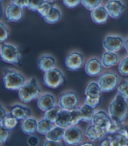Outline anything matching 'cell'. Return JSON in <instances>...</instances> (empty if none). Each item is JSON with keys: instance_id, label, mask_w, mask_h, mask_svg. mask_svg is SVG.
<instances>
[{"instance_id": "1", "label": "cell", "mask_w": 128, "mask_h": 146, "mask_svg": "<svg viewBox=\"0 0 128 146\" xmlns=\"http://www.w3.org/2000/svg\"><path fill=\"white\" fill-rule=\"evenodd\" d=\"M109 115L113 121L123 124L128 116V103L126 99L118 93L111 102L108 109Z\"/></svg>"}, {"instance_id": "2", "label": "cell", "mask_w": 128, "mask_h": 146, "mask_svg": "<svg viewBox=\"0 0 128 146\" xmlns=\"http://www.w3.org/2000/svg\"><path fill=\"white\" fill-rule=\"evenodd\" d=\"M40 93L41 89L36 79L32 78L19 89L18 96L21 102L27 104L38 98Z\"/></svg>"}, {"instance_id": "3", "label": "cell", "mask_w": 128, "mask_h": 146, "mask_svg": "<svg viewBox=\"0 0 128 146\" xmlns=\"http://www.w3.org/2000/svg\"><path fill=\"white\" fill-rule=\"evenodd\" d=\"M3 83L5 88L10 91H18L25 83V78L21 73L11 69L3 71Z\"/></svg>"}, {"instance_id": "4", "label": "cell", "mask_w": 128, "mask_h": 146, "mask_svg": "<svg viewBox=\"0 0 128 146\" xmlns=\"http://www.w3.org/2000/svg\"><path fill=\"white\" fill-rule=\"evenodd\" d=\"M44 84L51 89H56L65 82V78L60 69L54 68L44 72L43 77Z\"/></svg>"}, {"instance_id": "5", "label": "cell", "mask_w": 128, "mask_h": 146, "mask_svg": "<svg viewBox=\"0 0 128 146\" xmlns=\"http://www.w3.org/2000/svg\"><path fill=\"white\" fill-rule=\"evenodd\" d=\"M1 57L2 61L8 64H19L21 62L20 52L17 48L11 44H1Z\"/></svg>"}, {"instance_id": "6", "label": "cell", "mask_w": 128, "mask_h": 146, "mask_svg": "<svg viewBox=\"0 0 128 146\" xmlns=\"http://www.w3.org/2000/svg\"><path fill=\"white\" fill-rule=\"evenodd\" d=\"M97 82L103 92H111L117 86L119 78L116 73L107 72L100 76Z\"/></svg>"}, {"instance_id": "7", "label": "cell", "mask_w": 128, "mask_h": 146, "mask_svg": "<svg viewBox=\"0 0 128 146\" xmlns=\"http://www.w3.org/2000/svg\"><path fill=\"white\" fill-rule=\"evenodd\" d=\"M80 102L78 96L73 91H67L62 94L58 100V105L62 109L71 111L77 108Z\"/></svg>"}, {"instance_id": "8", "label": "cell", "mask_w": 128, "mask_h": 146, "mask_svg": "<svg viewBox=\"0 0 128 146\" xmlns=\"http://www.w3.org/2000/svg\"><path fill=\"white\" fill-rule=\"evenodd\" d=\"M83 138L81 129L75 125H71L65 130L63 140L68 145H78L80 144Z\"/></svg>"}, {"instance_id": "9", "label": "cell", "mask_w": 128, "mask_h": 146, "mask_svg": "<svg viewBox=\"0 0 128 146\" xmlns=\"http://www.w3.org/2000/svg\"><path fill=\"white\" fill-rule=\"evenodd\" d=\"M84 63V56L81 53L74 51L68 54L65 59V65L68 70L76 71L80 69Z\"/></svg>"}, {"instance_id": "10", "label": "cell", "mask_w": 128, "mask_h": 146, "mask_svg": "<svg viewBox=\"0 0 128 146\" xmlns=\"http://www.w3.org/2000/svg\"><path fill=\"white\" fill-rule=\"evenodd\" d=\"M124 44V39L121 36H108L103 41V46L107 51L115 52L119 51Z\"/></svg>"}, {"instance_id": "11", "label": "cell", "mask_w": 128, "mask_h": 146, "mask_svg": "<svg viewBox=\"0 0 128 146\" xmlns=\"http://www.w3.org/2000/svg\"><path fill=\"white\" fill-rule=\"evenodd\" d=\"M108 14L113 19H118L125 9V6L120 0H109L106 7Z\"/></svg>"}, {"instance_id": "12", "label": "cell", "mask_w": 128, "mask_h": 146, "mask_svg": "<svg viewBox=\"0 0 128 146\" xmlns=\"http://www.w3.org/2000/svg\"><path fill=\"white\" fill-rule=\"evenodd\" d=\"M23 8L20 6L11 4L6 9L5 16L8 21L11 22H18L21 20L23 16Z\"/></svg>"}, {"instance_id": "13", "label": "cell", "mask_w": 128, "mask_h": 146, "mask_svg": "<svg viewBox=\"0 0 128 146\" xmlns=\"http://www.w3.org/2000/svg\"><path fill=\"white\" fill-rule=\"evenodd\" d=\"M73 117L71 111L61 109L55 122L56 125L65 129L73 125Z\"/></svg>"}, {"instance_id": "14", "label": "cell", "mask_w": 128, "mask_h": 146, "mask_svg": "<svg viewBox=\"0 0 128 146\" xmlns=\"http://www.w3.org/2000/svg\"><path fill=\"white\" fill-rule=\"evenodd\" d=\"M106 134V132L103 128L93 124L88 126L86 130V137L93 141L101 140L104 137Z\"/></svg>"}, {"instance_id": "15", "label": "cell", "mask_w": 128, "mask_h": 146, "mask_svg": "<svg viewBox=\"0 0 128 146\" xmlns=\"http://www.w3.org/2000/svg\"><path fill=\"white\" fill-rule=\"evenodd\" d=\"M102 63L98 59H90L86 62L85 65V72L91 77H94L100 74L102 70Z\"/></svg>"}, {"instance_id": "16", "label": "cell", "mask_w": 128, "mask_h": 146, "mask_svg": "<svg viewBox=\"0 0 128 146\" xmlns=\"http://www.w3.org/2000/svg\"><path fill=\"white\" fill-rule=\"evenodd\" d=\"M107 11L106 8L103 6H98L96 8H95L91 11V16L92 20L94 23L98 25L103 24L106 23L109 16Z\"/></svg>"}, {"instance_id": "17", "label": "cell", "mask_w": 128, "mask_h": 146, "mask_svg": "<svg viewBox=\"0 0 128 146\" xmlns=\"http://www.w3.org/2000/svg\"><path fill=\"white\" fill-rule=\"evenodd\" d=\"M38 107L42 111H46L53 108L55 104V99L54 96L50 93H46L38 98Z\"/></svg>"}, {"instance_id": "18", "label": "cell", "mask_w": 128, "mask_h": 146, "mask_svg": "<svg viewBox=\"0 0 128 146\" xmlns=\"http://www.w3.org/2000/svg\"><path fill=\"white\" fill-rule=\"evenodd\" d=\"M56 60L52 56L44 54L38 59V66L41 71L44 72H47L54 68Z\"/></svg>"}, {"instance_id": "19", "label": "cell", "mask_w": 128, "mask_h": 146, "mask_svg": "<svg viewBox=\"0 0 128 146\" xmlns=\"http://www.w3.org/2000/svg\"><path fill=\"white\" fill-rule=\"evenodd\" d=\"M31 110L28 108L21 104H16L11 108L10 114L18 119V121L25 120L29 117Z\"/></svg>"}, {"instance_id": "20", "label": "cell", "mask_w": 128, "mask_h": 146, "mask_svg": "<svg viewBox=\"0 0 128 146\" xmlns=\"http://www.w3.org/2000/svg\"><path fill=\"white\" fill-rule=\"evenodd\" d=\"M111 121L109 115H107L103 111H99L95 112L94 117L92 121V124L105 129L108 123Z\"/></svg>"}, {"instance_id": "21", "label": "cell", "mask_w": 128, "mask_h": 146, "mask_svg": "<svg viewBox=\"0 0 128 146\" xmlns=\"http://www.w3.org/2000/svg\"><path fill=\"white\" fill-rule=\"evenodd\" d=\"M38 122L34 118L28 117L25 119L21 125L22 131L28 135L33 134L38 130Z\"/></svg>"}, {"instance_id": "22", "label": "cell", "mask_w": 128, "mask_h": 146, "mask_svg": "<svg viewBox=\"0 0 128 146\" xmlns=\"http://www.w3.org/2000/svg\"><path fill=\"white\" fill-rule=\"evenodd\" d=\"M119 61V57L114 52L107 51L103 54L101 63L106 68H109L116 66Z\"/></svg>"}, {"instance_id": "23", "label": "cell", "mask_w": 128, "mask_h": 146, "mask_svg": "<svg viewBox=\"0 0 128 146\" xmlns=\"http://www.w3.org/2000/svg\"><path fill=\"white\" fill-rule=\"evenodd\" d=\"M94 109V108L85 103L83 106H82L80 109V114L81 121L86 122H92L95 114Z\"/></svg>"}, {"instance_id": "24", "label": "cell", "mask_w": 128, "mask_h": 146, "mask_svg": "<svg viewBox=\"0 0 128 146\" xmlns=\"http://www.w3.org/2000/svg\"><path fill=\"white\" fill-rule=\"evenodd\" d=\"M110 145H128V132L126 129H121L114 136Z\"/></svg>"}, {"instance_id": "25", "label": "cell", "mask_w": 128, "mask_h": 146, "mask_svg": "<svg viewBox=\"0 0 128 146\" xmlns=\"http://www.w3.org/2000/svg\"><path fill=\"white\" fill-rule=\"evenodd\" d=\"M101 92H103L98 82L93 81L89 84L85 91V95L91 98H100Z\"/></svg>"}, {"instance_id": "26", "label": "cell", "mask_w": 128, "mask_h": 146, "mask_svg": "<svg viewBox=\"0 0 128 146\" xmlns=\"http://www.w3.org/2000/svg\"><path fill=\"white\" fill-rule=\"evenodd\" d=\"M65 129L60 126H56L49 131L46 134V137L48 140H52L54 141H60L63 139Z\"/></svg>"}, {"instance_id": "27", "label": "cell", "mask_w": 128, "mask_h": 146, "mask_svg": "<svg viewBox=\"0 0 128 146\" xmlns=\"http://www.w3.org/2000/svg\"><path fill=\"white\" fill-rule=\"evenodd\" d=\"M54 122L48 120V119L44 118L38 122V133L42 135H46L51 129L54 127Z\"/></svg>"}, {"instance_id": "28", "label": "cell", "mask_w": 128, "mask_h": 146, "mask_svg": "<svg viewBox=\"0 0 128 146\" xmlns=\"http://www.w3.org/2000/svg\"><path fill=\"white\" fill-rule=\"evenodd\" d=\"M61 12L57 8L54 7L51 12L43 18L44 21L48 24H55L60 20Z\"/></svg>"}, {"instance_id": "29", "label": "cell", "mask_w": 128, "mask_h": 146, "mask_svg": "<svg viewBox=\"0 0 128 146\" xmlns=\"http://www.w3.org/2000/svg\"><path fill=\"white\" fill-rule=\"evenodd\" d=\"M18 120L14 116L8 115L6 117L3 119V121L0 122V125H3L6 128L9 130H13L14 129L18 124Z\"/></svg>"}, {"instance_id": "30", "label": "cell", "mask_w": 128, "mask_h": 146, "mask_svg": "<svg viewBox=\"0 0 128 146\" xmlns=\"http://www.w3.org/2000/svg\"><path fill=\"white\" fill-rule=\"evenodd\" d=\"M61 110V108L60 106H54L53 108H51L49 110L45 111L44 114V117L46 119H48V120L51 121V122L55 123L56 119L58 117V115L59 112Z\"/></svg>"}, {"instance_id": "31", "label": "cell", "mask_w": 128, "mask_h": 146, "mask_svg": "<svg viewBox=\"0 0 128 146\" xmlns=\"http://www.w3.org/2000/svg\"><path fill=\"white\" fill-rule=\"evenodd\" d=\"M54 2L45 1L39 6L37 11L42 18H44L45 16H46L51 12L52 9L54 8Z\"/></svg>"}, {"instance_id": "32", "label": "cell", "mask_w": 128, "mask_h": 146, "mask_svg": "<svg viewBox=\"0 0 128 146\" xmlns=\"http://www.w3.org/2000/svg\"><path fill=\"white\" fill-rule=\"evenodd\" d=\"M121 127H122V125L118 124L117 122L111 119V121L108 123L104 130L106 131V134H114L117 133L121 130Z\"/></svg>"}, {"instance_id": "33", "label": "cell", "mask_w": 128, "mask_h": 146, "mask_svg": "<svg viewBox=\"0 0 128 146\" xmlns=\"http://www.w3.org/2000/svg\"><path fill=\"white\" fill-rule=\"evenodd\" d=\"M101 3L102 0H81V4L85 8L90 11H92L99 6Z\"/></svg>"}, {"instance_id": "34", "label": "cell", "mask_w": 128, "mask_h": 146, "mask_svg": "<svg viewBox=\"0 0 128 146\" xmlns=\"http://www.w3.org/2000/svg\"><path fill=\"white\" fill-rule=\"evenodd\" d=\"M117 91L123 98L128 100V81H124L118 86Z\"/></svg>"}, {"instance_id": "35", "label": "cell", "mask_w": 128, "mask_h": 146, "mask_svg": "<svg viewBox=\"0 0 128 146\" xmlns=\"http://www.w3.org/2000/svg\"><path fill=\"white\" fill-rule=\"evenodd\" d=\"M118 71L121 75L128 76V56L119 62Z\"/></svg>"}, {"instance_id": "36", "label": "cell", "mask_w": 128, "mask_h": 146, "mask_svg": "<svg viewBox=\"0 0 128 146\" xmlns=\"http://www.w3.org/2000/svg\"><path fill=\"white\" fill-rule=\"evenodd\" d=\"M0 141L2 144H5L10 136V130L3 125H0Z\"/></svg>"}, {"instance_id": "37", "label": "cell", "mask_w": 128, "mask_h": 146, "mask_svg": "<svg viewBox=\"0 0 128 146\" xmlns=\"http://www.w3.org/2000/svg\"><path fill=\"white\" fill-rule=\"evenodd\" d=\"M45 0H28V6L27 8L30 11H37L39 6Z\"/></svg>"}, {"instance_id": "38", "label": "cell", "mask_w": 128, "mask_h": 146, "mask_svg": "<svg viewBox=\"0 0 128 146\" xmlns=\"http://www.w3.org/2000/svg\"><path fill=\"white\" fill-rule=\"evenodd\" d=\"M0 29H1V36H0V41L1 42L5 41L9 36V31L6 26L1 23L0 24Z\"/></svg>"}, {"instance_id": "39", "label": "cell", "mask_w": 128, "mask_h": 146, "mask_svg": "<svg viewBox=\"0 0 128 146\" xmlns=\"http://www.w3.org/2000/svg\"><path fill=\"white\" fill-rule=\"evenodd\" d=\"M63 4L68 8H73L81 3V0H63Z\"/></svg>"}, {"instance_id": "40", "label": "cell", "mask_w": 128, "mask_h": 146, "mask_svg": "<svg viewBox=\"0 0 128 146\" xmlns=\"http://www.w3.org/2000/svg\"><path fill=\"white\" fill-rule=\"evenodd\" d=\"M99 101H100V98L93 99V98H91L90 97H88V96H86L84 103L92 106L93 108H96L97 106V105L99 104Z\"/></svg>"}, {"instance_id": "41", "label": "cell", "mask_w": 128, "mask_h": 146, "mask_svg": "<svg viewBox=\"0 0 128 146\" xmlns=\"http://www.w3.org/2000/svg\"><path fill=\"white\" fill-rule=\"evenodd\" d=\"M12 1L13 4L20 6L22 8H28V0H12Z\"/></svg>"}, {"instance_id": "42", "label": "cell", "mask_w": 128, "mask_h": 146, "mask_svg": "<svg viewBox=\"0 0 128 146\" xmlns=\"http://www.w3.org/2000/svg\"><path fill=\"white\" fill-rule=\"evenodd\" d=\"M27 143L28 145L30 146H36L39 143V139L36 136H31L27 140Z\"/></svg>"}, {"instance_id": "43", "label": "cell", "mask_w": 128, "mask_h": 146, "mask_svg": "<svg viewBox=\"0 0 128 146\" xmlns=\"http://www.w3.org/2000/svg\"><path fill=\"white\" fill-rule=\"evenodd\" d=\"M43 145L46 146H60L61 144L58 141H54L52 140H48L46 142H45Z\"/></svg>"}, {"instance_id": "44", "label": "cell", "mask_w": 128, "mask_h": 146, "mask_svg": "<svg viewBox=\"0 0 128 146\" xmlns=\"http://www.w3.org/2000/svg\"><path fill=\"white\" fill-rule=\"evenodd\" d=\"M8 115H9L8 114V112H6L5 109L3 108V107L1 106V119H0V122L3 121V119H4Z\"/></svg>"}, {"instance_id": "45", "label": "cell", "mask_w": 128, "mask_h": 146, "mask_svg": "<svg viewBox=\"0 0 128 146\" xmlns=\"http://www.w3.org/2000/svg\"><path fill=\"white\" fill-rule=\"evenodd\" d=\"M113 137H108L106 138L102 142V143L101 144V145H110L111 142L112 141Z\"/></svg>"}, {"instance_id": "46", "label": "cell", "mask_w": 128, "mask_h": 146, "mask_svg": "<svg viewBox=\"0 0 128 146\" xmlns=\"http://www.w3.org/2000/svg\"><path fill=\"white\" fill-rule=\"evenodd\" d=\"M124 48H125L126 51H127V53H128V38L125 41V42H124Z\"/></svg>"}, {"instance_id": "47", "label": "cell", "mask_w": 128, "mask_h": 146, "mask_svg": "<svg viewBox=\"0 0 128 146\" xmlns=\"http://www.w3.org/2000/svg\"><path fill=\"white\" fill-rule=\"evenodd\" d=\"M81 145H85V146H86V145L90 146V145H91V146H93L94 144L91 143V142H86V143H84L83 144H81Z\"/></svg>"}, {"instance_id": "48", "label": "cell", "mask_w": 128, "mask_h": 146, "mask_svg": "<svg viewBox=\"0 0 128 146\" xmlns=\"http://www.w3.org/2000/svg\"><path fill=\"white\" fill-rule=\"evenodd\" d=\"M4 1V0H1V1Z\"/></svg>"}]
</instances>
